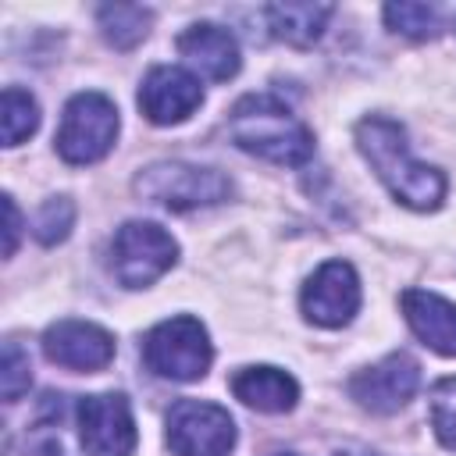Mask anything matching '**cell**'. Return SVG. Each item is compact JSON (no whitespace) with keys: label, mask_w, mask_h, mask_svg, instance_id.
Instances as JSON below:
<instances>
[{"label":"cell","mask_w":456,"mask_h":456,"mask_svg":"<svg viewBox=\"0 0 456 456\" xmlns=\"http://www.w3.org/2000/svg\"><path fill=\"white\" fill-rule=\"evenodd\" d=\"M356 146L388 192L410 210H438L445 200V175L410 157L406 132L392 118H363L356 125Z\"/></svg>","instance_id":"cell-1"},{"label":"cell","mask_w":456,"mask_h":456,"mask_svg":"<svg viewBox=\"0 0 456 456\" xmlns=\"http://www.w3.org/2000/svg\"><path fill=\"white\" fill-rule=\"evenodd\" d=\"M228 135L239 150L281 167H299L314 153L310 128L271 93L242 96L228 114Z\"/></svg>","instance_id":"cell-2"},{"label":"cell","mask_w":456,"mask_h":456,"mask_svg":"<svg viewBox=\"0 0 456 456\" xmlns=\"http://www.w3.org/2000/svg\"><path fill=\"white\" fill-rule=\"evenodd\" d=\"M135 192L150 203H160V207L182 214V210H200V207L224 203L232 196V182L217 167L164 160V164H150L135 178Z\"/></svg>","instance_id":"cell-3"},{"label":"cell","mask_w":456,"mask_h":456,"mask_svg":"<svg viewBox=\"0 0 456 456\" xmlns=\"http://www.w3.org/2000/svg\"><path fill=\"white\" fill-rule=\"evenodd\" d=\"M142 360L153 374L167 381H196L207 374L214 349H210L207 328L196 317H171L146 335Z\"/></svg>","instance_id":"cell-4"},{"label":"cell","mask_w":456,"mask_h":456,"mask_svg":"<svg viewBox=\"0 0 456 456\" xmlns=\"http://www.w3.org/2000/svg\"><path fill=\"white\" fill-rule=\"evenodd\" d=\"M118 139V107L103 93H75L61 114L57 153L68 164H93Z\"/></svg>","instance_id":"cell-5"},{"label":"cell","mask_w":456,"mask_h":456,"mask_svg":"<svg viewBox=\"0 0 456 456\" xmlns=\"http://www.w3.org/2000/svg\"><path fill=\"white\" fill-rule=\"evenodd\" d=\"M178 242L153 221H125L110 242V271L125 289H146L171 271Z\"/></svg>","instance_id":"cell-6"},{"label":"cell","mask_w":456,"mask_h":456,"mask_svg":"<svg viewBox=\"0 0 456 456\" xmlns=\"http://www.w3.org/2000/svg\"><path fill=\"white\" fill-rule=\"evenodd\" d=\"M167 445L175 456H228L235 445V420L217 403L178 399L167 413Z\"/></svg>","instance_id":"cell-7"},{"label":"cell","mask_w":456,"mask_h":456,"mask_svg":"<svg viewBox=\"0 0 456 456\" xmlns=\"http://www.w3.org/2000/svg\"><path fill=\"white\" fill-rule=\"evenodd\" d=\"M78 438L86 456H132L139 435L128 399L121 392L78 399Z\"/></svg>","instance_id":"cell-8"},{"label":"cell","mask_w":456,"mask_h":456,"mask_svg":"<svg viewBox=\"0 0 456 456\" xmlns=\"http://www.w3.org/2000/svg\"><path fill=\"white\" fill-rule=\"evenodd\" d=\"M303 317L317 328H342L353 321V314L360 310V278L353 271V264L346 260H328L321 264L299 296Z\"/></svg>","instance_id":"cell-9"},{"label":"cell","mask_w":456,"mask_h":456,"mask_svg":"<svg viewBox=\"0 0 456 456\" xmlns=\"http://www.w3.org/2000/svg\"><path fill=\"white\" fill-rule=\"evenodd\" d=\"M420 385V367L406 353H392L374 367H363L349 378V395L370 413L403 410Z\"/></svg>","instance_id":"cell-10"},{"label":"cell","mask_w":456,"mask_h":456,"mask_svg":"<svg viewBox=\"0 0 456 456\" xmlns=\"http://www.w3.org/2000/svg\"><path fill=\"white\" fill-rule=\"evenodd\" d=\"M203 103V86L192 71L175 64H157L139 86V110L153 125H178Z\"/></svg>","instance_id":"cell-11"},{"label":"cell","mask_w":456,"mask_h":456,"mask_svg":"<svg viewBox=\"0 0 456 456\" xmlns=\"http://www.w3.org/2000/svg\"><path fill=\"white\" fill-rule=\"evenodd\" d=\"M43 353L57 367L89 374L114 360V335L93 321H57L43 335Z\"/></svg>","instance_id":"cell-12"},{"label":"cell","mask_w":456,"mask_h":456,"mask_svg":"<svg viewBox=\"0 0 456 456\" xmlns=\"http://www.w3.org/2000/svg\"><path fill=\"white\" fill-rule=\"evenodd\" d=\"M178 53L185 57L189 68H196L203 78L210 82H228L242 57H239V43L228 28L214 25V21H200V25H189L182 36H178Z\"/></svg>","instance_id":"cell-13"},{"label":"cell","mask_w":456,"mask_h":456,"mask_svg":"<svg viewBox=\"0 0 456 456\" xmlns=\"http://www.w3.org/2000/svg\"><path fill=\"white\" fill-rule=\"evenodd\" d=\"M399 306H403L406 324L428 349L442 356H456V303L435 292H424V289H406L399 296Z\"/></svg>","instance_id":"cell-14"},{"label":"cell","mask_w":456,"mask_h":456,"mask_svg":"<svg viewBox=\"0 0 456 456\" xmlns=\"http://www.w3.org/2000/svg\"><path fill=\"white\" fill-rule=\"evenodd\" d=\"M232 392L235 399H242L246 406L260 410V413H289L299 399V385L292 374L278 370V367H246L232 378Z\"/></svg>","instance_id":"cell-15"},{"label":"cell","mask_w":456,"mask_h":456,"mask_svg":"<svg viewBox=\"0 0 456 456\" xmlns=\"http://www.w3.org/2000/svg\"><path fill=\"white\" fill-rule=\"evenodd\" d=\"M335 14L331 4H310V0H299V4H267L264 7V18H267V28L274 39L289 43V46H314L328 25V18Z\"/></svg>","instance_id":"cell-16"},{"label":"cell","mask_w":456,"mask_h":456,"mask_svg":"<svg viewBox=\"0 0 456 456\" xmlns=\"http://www.w3.org/2000/svg\"><path fill=\"white\" fill-rule=\"evenodd\" d=\"M96 18L103 28V39L114 50H132L135 43L146 39V32L153 25V11L139 7V4H107L96 11Z\"/></svg>","instance_id":"cell-17"},{"label":"cell","mask_w":456,"mask_h":456,"mask_svg":"<svg viewBox=\"0 0 456 456\" xmlns=\"http://www.w3.org/2000/svg\"><path fill=\"white\" fill-rule=\"evenodd\" d=\"M0 121H4V146H18L39 128V103L32 100V93H25L18 86H7Z\"/></svg>","instance_id":"cell-18"},{"label":"cell","mask_w":456,"mask_h":456,"mask_svg":"<svg viewBox=\"0 0 456 456\" xmlns=\"http://www.w3.org/2000/svg\"><path fill=\"white\" fill-rule=\"evenodd\" d=\"M385 21H388L392 32L410 36V39H431L442 28L438 11L428 7V4H388L385 7Z\"/></svg>","instance_id":"cell-19"},{"label":"cell","mask_w":456,"mask_h":456,"mask_svg":"<svg viewBox=\"0 0 456 456\" xmlns=\"http://www.w3.org/2000/svg\"><path fill=\"white\" fill-rule=\"evenodd\" d=\"M428 417H431V428H435L438 442H442L449 452H456V378H442V381L431 388Z\"/></svg>","instance_id":"cell-20"},{"label":"cell","mask_w":456,"mask_h":456,"mask_svg":"<svg viewBox=\"0 0 456 456\" xmlns=\"http://www.w3.org/2000/svg\"><path fill=\"white\" fill-rule=\"evenodd\" d=\"M32 385V363L28 353L18 342H4V363H0V388H4V403H18L21 392H28Z\"/></svg>","instance_id":"cell-21"},{"label":"cell","mask_w":456,"mask_h":456,"mask_svg":"<svg viewBox=\"0 0 456 456\" xmlns=\"http://www.w3.org/2000/svg\"><path fill=\"white\" fill-rule=\"evenodd\" d=\"M71 221H75V203H71L68 196H57V200H46V203L39 207L32 232H36L39 242L53 246V242H61V239L71 232Z\"/></svg>","instance_id":"cell-22"},{"label":"cell","mask_w":456,"mask_h":456,"mask_svg":"<svg viewBox=\"0 0 456 456\" xmlns=\"http://www.w3.org/2000/svg\"><path fill=\"white\" fill-rule=\"evenodd\" d=\"M4 217H7V224H4V256H14L18 232H21V214H18V207H14L11 196H4Z\"/></svg>","instance_id":"cell-23"},{"label":"cell","mask_w":456,"mask_h":456,"mask_svg":"<svg viewBox=\"0 0 456 456\" xmlns=\"http://www.w3.org/2000/svg\"><path fill=\"white\" fill-rule=\"evenodd\" d=\"M335 456H378V452H363V449H346V452H335Z\"/></svg>","instance_id":"cell-24"},{"label":"cell","mask_w":456,"mask_h":456,"mask_svg":"<svg viewBox=\"0 0 456 456\" xmlns=\"http://www.w3.org/2000/svg\"><path fill=\"white\" fill-rule=\"evenodd\" d=\"M274 456H296V452H274Z\"/></svg>","instance_id":"cell-25"}]
</instances>
